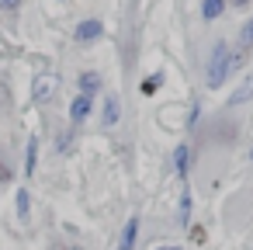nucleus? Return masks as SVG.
I'll list each match as a JSON object with an SVG mask.
<instances>
[{
    "instance_id": "f8f14e48",
    "label": "nucleus",
    "mask_w": 253,
    "mask_h": 250,
    "mask_svg": "<svg viewBox=\"0 0 253 250\" xmlns=\"http://www.w3.org/2000/svg\"><path fill=\"white\" fill-rule=\"evenodd\" d=\"M160 84H163V73H153L149 80H142V84H139V91L149 98V94H156V91H160Z\"/></svg>"
},
{
    "instance_id": "7ed1b4c3",
    "label": "nucleus",
    "mask_w": 253,
    "mask_h": 250,
    "mask_svg": "<svg viewBox=\"0 0 253 250\" xmlns=\"http://www.w3.org/2000/svg\"><path fill=\"white\" fill-rule=\"evenodd\" d=\"M101 32H104V25H101L97 18H94V21H80V25H77V42H80V46L97 42V39H101Z\"/></svg>"
},
{
    "instance_id": "20e7f679",
    "label": "nucleus",
    "mask_w": 253,
    "mask_h": 250,
    "mask_svg": "<svg viewBox=\"0 0 253 250\" xmlns=\"http://www.w3.org/2000/svg\"><path fill=\"white\" fill-rule=\"evenodd\" d=\"M90 111H94V101H90V94H80L73 104H70V122H87L90 118Z\"/></svg>"
},
{
    "instance_id": "6e6552de",
    "label": "nucleus",
    "mask_w": 253,
    "mask_h": 250,
    "mask_svg": "<svg viewBox=\"0 0 253 250\" xmlns=\"http://www.w3.org/2000/svg\"><path fill=\"white\" fill-rule=\"evenodd\" d=\"M97 91H101V73H84L80 77V94H90L94 98Z\"/></svg>"
},
{
    "instance_id": "9b49d317",
    "label": "nucleus",
    "mask_w": 253,
    "mask_h": 250,
    "mask_svg": "<svg viewBox=\"0 0 253 250\" xmlns=\"http://www.w3.org/2000/svg\"><path fill=\"white\" fill-rule=\"evenodd\" d=\"M173 170H177V177H187V146H184V143H180L177 153H173Z\"/></svg>"
},
{
    "instance_id": "a211bd4d",
    "label": "nucleus",
    "mask_w": 253,
    "mask_h": 250,
    "mask_svg": "<svg viewBox=\"0 0 253 250\" xmlns=\"http://www.w3.org/2000/svg\"><path fill=\"white\" fill-rule=\"evenodd\" d=\"M250 46H253V42H250Z\"/></svg>"
},
{
    "instance_id": "ddd939ff",
    "label": "nucleus",
    "mask_w": 253,
    "mask_h": 250,
    "mask_svg": "<svg viewBox=\"0 0 253 250\" xmlns=\"http://www.w3.org/2000/svg\"><path fill=\"white\" fill-rule=\"evenodd\" d=\"M28 208H32V195L21 188V191H18V215H21V219H28Z\"/></svg>"
},
{
    "instance_id": "2eb2a0df",
    "label": "nucleus",
    "mask_w": 253,
    "mask_h": 250,
    "mask_svg": "<svg viewBox=\"0 0 253 250\" xmlns=\"http://www.w3.org/2000/svg\"><path fill=\"white\" fill-rule=\"evenodd\" d=\"M18 4H21V0H0V7H4V11H18Z\"/></svg>"
},
{
    "instance_id": "0eeeda50",
    "label": "nucleus",
    "mask_w": 253,
    "mask_h": 250,
    "mask_svg": "<svg viewBox=\"0 0 253 250\" xmlns=\"http://www.w3.org/2000/svg\"><path fill=\"white\" fill-rule=\"evenodd\" d=\"M250 98H253V73H250V77L229 94V104H243V101H250Z\"/></svg>"
},
{
    "instance_id": "39448f33",
    "label": "nucleus",
    "mask_w": 253,
    "mask_h": 250,
    "mask_svg": "<svg viewBox=\"0 0 253 250\" xmlns=\"http://www.w3.org/2000/svg\"><path fill=\"white\" fill-rule=\"evenodd\" d=\"M118 118H122V101L115 94H108L104 98V111H101V125L111 129V125H118Z\"/></svg>"
},
{
    "instance_id": "423d86ee",
    "label": "nucleus",
    "mask_w": 253,
    "mask_h": 250,
    "mask_svg": "<svg viewBox=\"0 0 253 250\" xmlns=\"http://www.w3.org/2000/svg\"><path fill=\"white\" fill-rule=\"evenodd\" d=\"M135 236H139V219L132 215V219L125 222V229H122V240H118V250H132V247H135Z\"/></svg>"
},
{
    "instance_id": "dca6fc26",
    "label": "nucleus",
    "mask_w": 253,
    "mask_h": 250,
    "mask_svg": "<svg viewBox=\"0 0 253 250\" xmlns=\"http://www.w3.org/2000/svg\"><path fill=\"white\" fill-rule=\"evenodd\" d=\"M156 250H184V247H156Z\"/></svg>"
},
{
    "instance_id": "4468645a",
    "label": "nucleus",
    "mask_w": 253,
    "mask_h": 250,
    "mask_svg": "<svg viewBox=\"0 0 253 250\" xmlns=\"http://www.w3.org/2000/svg\"><path fill=\"white\" fill-rule=\"evenodd\" d=\"M187 212H191V195L184 191V195H180V219H187Z\"/></svg>"
},
{
    "instance_id": "f3484780",
    "label": "nucleus",
    "mask_w": 253,
    "mask_h": 250,
    "mask_svg": "<svg viewBox=\"0 0 253 250\" xmlns=\"http://www.w3.org/2000/svg\"><path fill=\"white\" fill-rule=\"evenodd\" d=\"M250 160H253V146H250Z\"/></svg>"
},
{
    "instance_id": "9d476101",
    "label": "nucleus",
    "mask_w": 253,
    "mask_h": 250,
    "mask_svg": "<svg viewBox=\"0 0 253 250\" xmlns=\"http://www.w3.org/2000/svg\"><path fill=\"white\" fill-rule=\"evenodd\" d=\"M35 163H39V139H28V153H25V174L28 177L35 174Z\"/></svg>"
},
{
    "instance_id": "f257e3e1",
    "label": "nucleus",
    "mask_w": 253,
    "mask_h": 250,
    "mask_svg": "<svg viewBox=\"0 0 253 250\" xmlns=\"http://www.w3.org/2000/svg\"><path fill=\"white\" fill-rule=\"evenodd\" d=\"M243 66V56H229V42H215L211 46V56H208V66H205V84L208 87H222L225 77L232 70Z\"/></svg>"
},
{
    "instance_id": "1a4fd4ad",
    "label": "nucleus",
    "mask_w": 253,
    "mask_h": 250,
    "mask_svg": "<svg viewBox=\"0 0 253 250\" xmlns=\"http://www.w3.org/2000/svg\"><path fill=\"white\" fill-rule=\"evenodd\" d=\"M222 11H225V0H205V4H201V18L205 21H215Z\"/></svg>"
},
{
    "instance_id": "f03ea898",
    "label": "nucleus",
    "mask_w": 253,
    "mask_h": 250,
    "mask_svg": "<svg viewBox=\"0 0 253 250\" xmlns=\"http://www.w3.org/2000/svg\"><path fill=\"white\" fill-rule=\"evenodd\" d=\"M56 91H59V80H56L52 73L35 77V84H32V101H35V104H45V101L56 98Z\"/></svg>"
}]
</instances>
